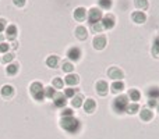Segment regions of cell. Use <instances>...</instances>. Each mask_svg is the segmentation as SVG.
<instances>
[{
	"instance_id": "cell-31",
	"label": "cell",
	"mask_w": 159,
	"mask_h": 139,
	"mask_svg": "<svg viewBox=\"0 0 159 139\" xmlns=\"http://www.w3.org/2000/svg\"><path fill=\"white\" fill-rule=\"evenodd\" d=\"M75 92H77V89H73V88H67L66 90H64V96L69 99H73L75 96Z\"/></svg>"
},
{
	"instance_id": "cell-1",
	"label": "cell",
	"mask_w": 159,
	"mask_h": 139,
	"mask_svg": "<svg viewBox=\"0 0 159 139\" xmlns=\"http://www.w3.org/2000/svg\"><path fill=\"white\" fill-rule=\"evenodd\" d=\"M60 125L69 134H77L80 131V128H81V123L75 117H61Z\"/></svg>"
},
{
	"instance_id": "cell-5",
	"label": "cell",
	"mask_w": 159,
	"mask_h": 139,
	"mask_svg": "<svg viewBox=\"0 0 159 139\" xmlns=\"http://www.w3.org/2000/svg\"><path fill=\"white\" fill-rule=\"evenodd\" d=\"M107 76H109L110 79H115V81H121V78H123V71L120 68H117V67H110L109 70H107Z\"/></svg>"
},
{
	"instance_id": "cell-30",
	"label": "cell",
	"mask_w": 159,
	"mask_h": 139,
	"mask_svg": "<svg viewBox=\"0 0 159 139\" xmlns=\"http://www.w3.org/2000/svg\"><path fill=\"white\" fill-rule=\"evenodd\" d=\"M61 68H63V71H66V72L71 74L73 70H74V66H73L70 61H66V63H63V66H61Z\"/></svg>"
},
{
	"instance_id": "cell-35",
	"label": "cell",
	"mask_w": 159,
	"mask_h": 139,
	"mask_svg": "<svg viewBox=\"0 0 159 139\" xmlns=\"http://www.w3.org/2000/svg\"><path fill=\"white\" fill-rule=\"evenodd\" d=\"M61 117H73V110L71 109H64L61 111Z\"/></svg>"
},
{
	"instance_id": "cell-10",
	"label": "cell",
	"mask_w": 159,
	"mask_h": 139,
	"mask_svg": "<svg viewBox=\"0 0 159 139\" xmlns=\"http://www.w3.org/2000/svg\"><path fill=\"white\" fill-rule=\"evenodd\" d=\"M95 88H96V92L102 96H105L107 93V90H109V85H107L106 81H98Z\"/></svg>"
},
{
	"instance_id": "cell-7",
	"label": "cell",
	"mask_w": 159,
	"mask_h": 139,
	"mask_svg": "<svg viewBox=\"0 0 159 139\" xmlns=\"http://www.w3.org/2000/svg\"><path fill=\"white\" fill-rule=\"evenodd\" d=\"M102 25H103V29H112L113 27H115V17L112 15V14H106V15H103V18H102Z\"/></svg>"
},
{
	"instance_id": "cell-22",
	"label": "cell",
	"mask_w": 159,
	"mask_h": 139,
	"mask_svg": "<svg viewBox=\"0 0 159 139\" xmlns=\"http://www.w3.org/2000/svg\"><path fill=\"white\" fill-rule=\"evenodd\" d=\"M46 64H48V67H50V68H56L59 64V57L57 56H49L46 60Z\"/></svg>"
},
{
	"instance_id": "cell-3",
	"label": "cell",
	"mask_w": 159,
	"mask_h": 139,
	"mask_svg": "<svg viewBox=\"0 0 159 139\" xmlns=\"http://www.w3.org/2000/svg\"><path fill=\"white\" fill-rule=\"evenodd\" d=\"M30 90H31V95L35 100L38 102H42L45 99V88L42 86L41 82H32L30 86Z\"/></svg>"
},
{
	"instance_id": "cell-11",
	"label": "cell",
	"mask_w": 159,
	"mask_h": 139,
	"mask_svg": "<svg viewBox=\"0 0 159 139\" xmlns=\"http://www.w3.org/2000/svg\"><path fill=\"white\" fill-rule=\"evenodd\" d=\"M131 18L135 24H144L147 21V15L143 13V11H134L131 14Z\"/></svg>"
},
{
	"instance_id": "cell-2",
	"label": "cell",
	"mask_w": 159,
	"mask_h": 139,
	"mask_svg": "<svg viewBox=\"0 0 159 139\" xmlns=\"http://www.w3.org/2000/svg\"><path fill=\"white\" fill-rule=\"evenodd\" d=\"M129 96L126 95H120L117 96V98L113 100V110H115L116 113H119V114H121V113H126L127 111V107H129Z\"/></svg>"
},
{
	"instance_id": "cell-36",
	"label": "cell",
	"mask_w": 159,
	"mask_h": 139,
	"mask_svg": "<svg viewBox=\"0 0 159 139\" xmlns=\"http://www.w3.org/2000/svg\"><path fill=\"white\" fill-rule=\"evenodd\" d=\"M148 107H149V109H157V107H158V100L149 99V100H148Z\"/></svg>"
},
{
	"instance_id": "cell-14",
	"label": "cell",
	"mask_w": 159,
	"mask_h": 139,
	"mask_svg": "<svg viewBox=\"0 0 159 139\" xmlns=\"http://www.w3.org/2000/svg\"><path fill=\"white\" fill-rule=\"evenodd\" d=\"M84 110L87 113H93L95 111V109H96V103H95V100L93 99H87V100L84 102Z\"/></svg>"
},
{
	"instance_id": "cell-34",
	"label": "cell",
	"mask_w": 159,
	"mask_h": 139,
	"mask_svg": "<svg viewBox=\"0 0 159 139\" xmlns=\"http://www.w3.org/2000/svg\"><path fill=\"white\" fill-rule=\"evenodd\" d=\"M92 27V31L93 32H101L102 29H103V25H102V22H96V24L91 25Z\"/></svg>"
},
{
	"instance_id": "cell-12",
	"label": "cell",
	"mask_w": 159,
	"mask_h": 139,
	"mask_svg": "<svg viewBox=\"0 0 159 139\" xmlns=\"http://www.w3.org/2000/svg\"><path fill=\"white\" fill-rule=\"evenodd\" d=\"M64 82H66V84L71 88V86H74V85H77L80 82V76L77 75V74H73L71 72V74H69V75L64 78Z\"/></svg>"
},
{
	"instance_id": "cell-32",
	"label": "cell",
	"mask_w": 159,
	"mask_h": 139,
	"mask_svg": "<svg viewBox=\"0 0 159 139\" xmlns=\"http://www.w3.org/2000/svg\"><path fill=\"white\" fill-rule=\"evenodd\" d=\"M13 59H14V56L11 54V53H6V54L3 56L2 61H3V64H10L11 61H13Z\"/></svg>"
},
{
	"instance_id": "cell-9",
	"label": "cell",
	"mask_w": 159,
	"mask_h": 139,
	"mask_svg": "<svg viewBox=\"0 0 159 139\" xmlns=\"http://www.w3.org/2000/svg\"><path fill=\"white\" fill-rule=\"evenodd\" d=\"M67 57L71 61H78L81 59V50H80V47H71V49H69Z\"/></svg>"
},
{
	"instance_id": "cell-24",
	"label": "cell",
	"mask_w": 159,
	"mask_h": 139,
	"mask_svg": "<svg viewBox=\"0 0 159 139\" xmlns=\"http://www.w3.org/2000/svg\"><path fill=\"white\" fill-rule=\"evenodd\" d=\"M82 100H84V98H82V95H75L74 98L71 99V104L77 109V107H81L82 106Z\"/></svg>"
},
{
	"instance_id": "cell-38",
	"label": "cell",
	"mask_w": 159,
	"mask_h": 139,
	"mask_svg": "<svg viewBox=\"0 0 159 139\" xmlns=\"http://www.w3.org/2000/svg\"><path fill=\"white\" fill-rule=\"evenodd\" d=\"M4 27H6V21L4 20H0V32L4 31Z\"/></svg>"
},
{
	"instance_id": "cell-15",
	"label": "cell",
	"mask_w": 159,
	"mask_h": 139,
	"mask_svg": "<svg viewBox=\"0 0 159 139\" xmlns=\"http://www.w3.org/2000/svg\"><path fill=\"white\" fill-rule=\"evenodd\" d=\"M140 118L143 121H151L152 118H154V113H152L149 109H143L140 111Z\"/></svg>"
},
{
	"instance_id": "cell-13",
	"label": "cell",
	"mask_w": 159,
	"mask_h": 139,
	"mask_svg": "<svg viewBox=\"0 0 159 139\" xmlns=\"http://www.w3.org/2000/svg\"><path fill=\"white\" fill-rule=\"evenodd\" d=\"M74 18L77 21H84L87 18V10L84 7H77L74 10Z\"/></svg>"
},
{
	"instance_id": "cell-18",
	"label": "cell",
	"mask_w": 159,
	"mask_h": 139,
	"mask_svg": "<svg viewBox=\"0 0 159 139\" xmlns=\"http://www.w3.org/2000/svg\"><path fill=\"white\" fill-rule=\"evenodd\" d=\"M110 89H112L113 93L123 92V90H124V84H123V81H115V82L112 84V86H110Z\"/></svg>"
},
{
	"instance_id": "cell-37",
	"label": "cell",
	"mask_w": 159,
	"mask_h": 139,
	"mask_svg": "<svg viewBox=\"0 0 159 139\" xmlns=\"http://www.w3.org/2000/svg\"><path fill=\"white\" fill-rule=\"evenodd\" d=\"M25 2H27V0H13V3L17 6V7H22V6H25Z\"/></svg>"
},
{
	"instance_id": "cell-28",
	"label": "cell",
	"mask_w": 159,
	"mask_h": 139,
	"mask_svg": "<svg viewBox=\"0 0 159 139\" xmlns=\"http://www.w3.org/2000/svg\"><path fill=\"white\" fill-rule=\"evenodd\" d=\"M56 95V90L53 86H48L45 88V98H49V99H53Z\"/></svg>"
},
{
	"instance_id": "cell-33",
	"label": "cell",
	"mask_w": 159,
	"mask_h": 139,
	"mask_svg": "<svg viewBox=\"0 0 159 139\" xmlns=\"http://www.w3.org/2000/svg\"><path fill=\"white\" fill-rule=\"evenodd\" d=\"M8 49H10V45L8 43H6V42H2V43H0V53L6 54V53H8Z\"/></svg>"
},
{
	"instance_id": "cell-26",
	"label": "cell",
	"mask_w": 159,
	"mask_h": 139,
	"mask_svg": "<svg viewBox=\"0 0 159 139\" xmlns=\"http://www.w3.org/2000/svg\"><path fill=\"white\" fill-rule=\"evenodd\" d=\"M140 111V106H138V103H130L129 107H127V111L129 114H135V113Z\"/></svg>"
},
{
	"instance_id": "cell-40",
	"label": "cell",
	"mask_w": 159,
	"mask_h": 139,
	"mask_svg": "<svg viewBox=\"0 0 159 139\" xmlns=\"http://www.w3.org/2000/svg\"><path fill=\"white\" fill-rule=\"evenodd\" d=\"M3 38H4V36H3V35H2V33H0V41H2V39H3Z\"/></svg>"
},
{
	"instance_id": "cell-27",
	"label": "cell",
	"mask_w": 159,
	"mask_h": 139,
	"mask_svg": "<svg viewBox=\"0 0 159 139\" xmlns=\"http://www.w3.org/2000/svg\"><path fill=\"white\" fill-rule=\"evenodd\" d=\"M134 4L140 10H145L148 8V0H134Z\"/></svg>"
},
{
	"instance_id": "cell-23",
	"label": "cell",
	"mask_w": 159,
	"mask_h": 139,
	"mask_svg": "<svg viewBox=\"0 0 159 139\" xmlns=\"http://www.w3.org/2000/svg\"><path fill=\"white\" fill-rule=\"evenodd\" d=\"M6 71H7L8 75H16L17 72H18V64H14V63H10L7 66V68H6Z\"/></svg>"
},
{
	"instance_id": "cell-19",
	"label": "cell",
	"mask_w": 159,
	"mask_h": 139,
	"mask_svg": "<svg viewBox=\"0 0 159 139\" xmlns=\"http://www.w3.org/2000/svg\"><path fill=\"white\" fill-rule=\"evenodd\" d=\"M129 99H131L133 103H137V102L141 99L140 90H138V89H130L129 90Z\"/></svg>"
},
{
	"instance_id": "cell-25",
	"label": "cell",
	"mask_w": 159,
	"mask_h": 139,
	"mask_svg": "<svg viewBox=\"0 0 159 139\" xmlns=\"http://www.w3.org/2000/svg\"><path fill=\"white\" fill-rule=\"evenodd\" d=\"M99 3V7L103 8V10H110L112 8V0H98Z\"/></svg>"
},
{
	"instance_id": "cell-29",
	"label": "cell",
	"mask_w": 159,
	"mask_h": 139,
	"mask_svg": "<svg viewBox=\"0 0 159 139\" xmlns=\"http://www.w3.org/2000/svg\"><path fill=\"white\" fill-rule=\"evenodd\" d=\"M64 85V81L61 78H59V76H56L55 79H53V88L55 89H61Z\"/></svg>"
},
{
	"instance_id": "cell-20",
	"label": "cell",
	"mask_w": 159,
	"mask_h": 139,
	"mask_svg": "<svg viewBox=\"0 0 159 139\" xmlns=\"http://www.w3.org/2000/svg\"><path fill=\"white\" fill-rule=\"evenodd\" d=\"M13 95H14V88L11 86V85H4V86L2 88V96H4V98H11Z\"/></svg>"
},
{
	"instance_id": "cell-4",
	"label": "cell",
	"mask_w": 159,
	"mask_h": 139,
	"mask_svg": "<svg viewBox=\"0 0 159 139\" xmlns=\"http://www.w3.org/2000/svg\"><path fill=\"white\" fill-rule=\"evenodd\" d=\"M102 18H103V14H102L101 8L92 7L89 11H88V21H89L91 25L96 24V22H101Z\"/></svg>"
},
{
	"instance_id": "cell-17",
	"label": "cell",
	"mask_w": 159,
	"mask_h": 139,
	"mask_svg": "<svg viewBox=\"0 0 159 139\" xmlns=\"http://www.w3.org/2000/svg\"><path fill=\"white\" fill-rule=\"evenodd\" d=\"M147 96L149 99H154V100H158L159 99V88L158 86H152L147 90Z\"/></svg>"
},
{
	"instance_id": "cell-6",
	"label": "cell",
	"mask_w": 159,
	"mask_h": 139,
	"mask_svg": "<svg viewBox=\"0 0 159 139\" xmlns=\"http://www.w3.org/2000/svg\"><path fill=\"white\" fill-rule=\"evenodd\" d=\"M66 96H64V93H60V92H56L55 98H53V103H55L56 107H59V109H63L64 106L67 104V100H66Z\"/></svg>"
},
{
	"instance_id": "cell-39",
	"label": "cell",
	"mask_w": 159,
	"mask_h": 139,
	"mask_svg": "<svg viewBox=\"0 0 159 139\" xmlns=\"http://www.w3.org/2000/svg\"><path fill=\"white\" fill-rule=\"evenodd\" d=\"M154 46H155V47H158V49H159V35L154 39Z\"/></svg>"
},
{
	"instance_id": "cell-21",
	"label": "cell",
	"mask_w": 159,
	"mask_h": 139,
	"mask_svg": "<svg viewBox=\"0 0 159 139\" xmlns=\"http://www.w3.org/2000/svg\"><path fill=\"white\" fill-rule=\"evenodd\" d=\"M6 35H7L8 39H14L17 36V27L16 25H8L6 28Z\"/></svg>"
},
{
	"instance_id": "cell-41",
	"label": "cell",
	"mask_w": 159,
	"mask_h": 139,
	"mask_svg": "<svg viewBox=\"0 0 159 139\" xmlns=\"http://www.w3.org/2000/svg\"><path fill=\"white\" fill-rule=\"evenodd\" d=\"M157 109H158V111H159V103H158V107H157Z\"/></svg>"
},
{
	"instance_id": "cell-8",
	"label": "cell",
	"mask_w": 159,
	"mask_h": 139,
	"mask_svg": "<svg viewBox=\"0 0 159 139\" xmlns=\"http://www.w3.org/2000/svg\"><path fill=\"white\" fill-rule=\"evenodd\" d=\"M92 45H93V47H95L96 50L105 49V46H106V38H105L103 35L95 36V38H93V41H92Z\"/></svg>"
},
{
	"instance_id": "cell-16",
	"label": "cell",
	"mask_w": 159,
	"mask_h": 139,
	"mask_svg": "<svg viewBox=\"0 0 159 139\" xmlns=\"http://www.w3.org/2000/svg\"><path fill=\"white\" fill-rule=\"evenodd\" d=\"M75 36L80 39V41H85L88 36V32H87V28L85 27H77L75 28Z\"/></svg>"
}]
</instances>
